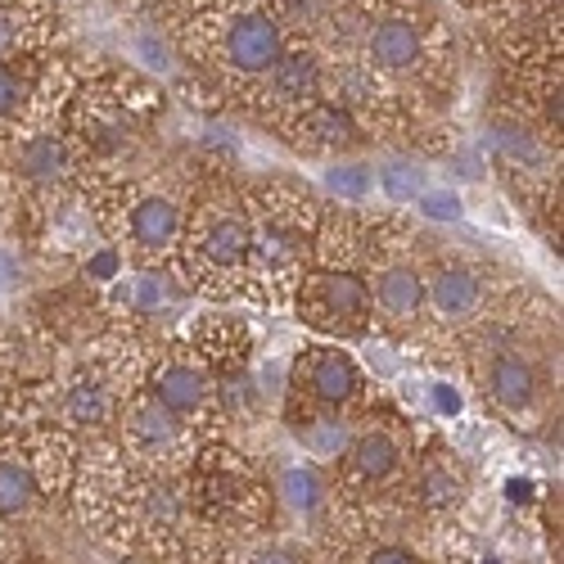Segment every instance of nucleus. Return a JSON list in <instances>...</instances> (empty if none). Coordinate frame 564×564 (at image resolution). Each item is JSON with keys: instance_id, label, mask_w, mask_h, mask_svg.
<instances>
[{"instance_id": "2eb2a0df", "label": "nucleus", "mask_w": 564, "mask_h": 564, "mask_svg": "<svg viewBox=\"0 0 564 564\" xmlns=\"http://www.w3.org/2000/svg\"><path fill=\"white\" fill-rule=\"evenodd\" d=\"M321 96H325V55L307 41H290L285 55H280L230 109L258 127H267V131H275L280 122H290L299 109L316 105Z\"/></svg>"}, {"instance_id": "b1692460", "label": "nucleus", "mask_w": 564, "mask_h": 564, "mask_svg": "<svg viewBox=\"0 0 564 564\" xmlns=\"http://www.w3.org/2000/svg\"><path fill=\"white\" fill-rule=\"evenodd\" d=\"M64 36L55 0H0V59L41 55Z\"/></svg>"}, {"instance_id": "bb28decb", "label": "nucleus", "mask_w": 564, "mask_h": 564, "mask_svg": "<svg viewBox=\"0 0 564 564\" xmlns=\"http://www.w3.org/2000/svg\"><path fill=\"white\" fill-rule=\"evenodd\" d=\"M321 191L330 195V204H348V208H366V199L375 195V163L366 159H335L321 176Z\"/></svg>"}, {"instance_id": "72a5a7b5", "label": "nucleus", "mask_w": 564, "mask_h": 564, "mask_svg": "<svg viewBox=\"0 0 564 564\" xmlns=\"http://www.w3.org/2000/svg\"><path fill=\"white\" fill-rule=\"evenodd\" d=\"M14 555H23V546H19V533L0 524V564H10Z\"/></svg>"}, {"instance_id": "393cba45", "label": "nucleus", "mask_w": 564, "mask_h": 564, "mask_svg": "<svg viewBox=\"0 0 564 564\" xmlns=\"http://www.w3.org/2000/svg\"><path fill=\"white\" fill-rule=\"evenodd\" d=\"M51 51L41 55H19V59H0V140L32 131V113H36V82H41V64Z\"/></svg>"}, {"instance_id": "9b49d317", "label": "nucleus", "mask_w": 564, "mask_h": 564, "mask_svg": "<svg viewBox=\"0 0 564 564\" xmlns=\"http://www.w3.org/2000/svg\"><path fill=\"white\" fill-rule=\"evenodd\" d=\"M105 438L118 447L131 475H154V479H181L199 452V434L181 415H172L163 402H154L145 389H135L122 402L113 430Z\"/></svg>"}, {"instance_id": "39448f33", "label": "nucleus", "mask_w": 564, "mask_h": 564, "mask_svg": "<svg viewBox=\"0 0 564 564\" xmlns=\"http://www.w3.org/2000/svg\"><path fill=\"white\" fill-rule=\"evenodd\" d=\"M185 497L195 514L217 529L230 546H253L275 529V501L267 469L245 456L230 438L226 443H199L191 469L181 475Z\"/></svg>"}, {"instance_id": "423d86ee", "label": "nucleus", "mask_w": 564, "mask_h": 564, "mask_svg": "<svg viewBox=\"0 0 564 564\" xmlns=\"http://www.w3.org/2000/svg\"><path fill=\"white\" fill-rule=\"evenodd\" d=\"M434 240H425L406 217L375 213V240L370 258L361 267L370 290V321L375 335L389 344H411L425 330V253Z\"/></svg>"}, {"instance_id": "f3484780", "label": "nucleus", "mask_w": 564, "mask_h": 564, "mask_svg": "<svg viewBox=\"0 0 564 564\" xmlns=\"http://www.w3.org/2000/svg\"><path fill=\"white\" fill-rule=\"evenodd\" d=\"M0 167L14 181V191L28 199L64 191V185L82 176V159L73 150V140L64 135V127H41V131L0 140Z\"/></svg>"}, {"instance_id": "cd10ccee", "label": "nucleus", "mask_w": 564, "mask_h": 564, "mask_svg": "<svg viewBox=\"0 0 564 564\" xmlns=\"http://www.w3.org/2000/svg\"><path fill=\"white\" fill-rule=\"evenodd\" d=\"M271 19L280 23V32H285L290 41H316V32L325 28V19H330L335 0H267Z\"/></svg>"}, {"instance_id": "f8f14e48", "label": "nucleus", "mask_w": 564, "mask_h": 564, "mask_svg": "<svg viewBox=\"0 0 564 564\" xmlns=\"http://www.w3.org/2000/svg\"><path fill=\"white\" fill-rule=\"evenodd\" d=\"M145 393L154 402H163L172 415H181L185 425L199 434V443H226L230 438V425L221 415V398H217V375L181 339H159L150 375H145Z\"/></svg>"}, {"instance_id": "ddd939ff", "label": "nucleus", "mask_w": 564, "mask_h": 564, "mask_svg": "<svg viewBox=\"0 0 564 564\" xmlns=\"http://www.w3.org/2000/svg\"><path fill=\"white\" fill-rule=\"evenodd\" d=\"M290 312L325 344H361L375 335L370 321V290L361 271H330V267H307Z\"/></svg>"}, {"instance_id": "20e7f679", "label": "nucleus", "mask_w": 564, "mask_h": 564, "mask_svg": "<svg viewBox=\"0 0 564 564\" xmlns=\"http://www.w3.org/2000/svg\"><path fill=\"white\" fill-rule=\"evenodd\" d=\"M159 335L109 325L100 339L77 348V357L64 366L55 398H51V425L77 434V438H105L122 402L145 389V375L154 361Z\"/></svg>"}, {"instance_id": "7c9ffc66", "label": "nucleus", "mask_w": 564, "mask_h": 564, "mask_svg": "<svg viewBox=\"0 0 564 564\" xmlns=\"http://www.w3.org/2000/svg\"><path fill=\"white\" fill-rule=\"evenodd\" d=\"M465 411V398H460V389L452 384V380H430L425 384V415H434V420H456Z\"/></svg>"}, {"instance_id": "0eeeda50", "label": "nucleus", "mask_w": 564, "mask_h": 564, "mask_svg": "<svg viewBox=\"0 0 564 564\" xmlns=\"http://www.w3.org/2000/svg\"><path fill=\"white\" fill-rule=\"evenodd\" d=\"M420 447L415 415L398 406H366L344 456L325 469L344 506H402L406 469Z\"/></svg>"}, {"instance_id": "c85d7f7f", "label": "nucleus", "mask_w": 564, "mask_h": 564, "mask_svg": "<svg viewBox=\"0 0 564 564\" xmlns=\"http://www.w3.org/2000/svg\"><path fill=\"white\" fill-rule=\"evenodd\" d=\"M36 275V258L19 235H0V294H28Z\"/></svg>"}, {"instance_id": "a211bd4d", "label": "nucleus", "mask_w": 564, "mask_h": 564, "mask_svg": "<svg viewBox=\"0 0 564 564\" xmlns=\"http://www.w3.org/2000/svg\"><path fill=\"white\" fill-rule=\"evenodd\" d=\"M271 135H275L290 154H299V159H325V163L357 159V154L370 145V135L361 131V122H357L344 105H335L330 96H321L316 105L299 109L290 122H280Z\"/></svg>"}, {"instance_id": "f257e3e1", "label": "nucleus", "mask_w": 564, "mask_h": 564, "mask_svg": "<svg viewBox=\"0 0 564 564\" xmlns=\"http://www.w3.org/2000/svg\"><path fill=\"white\" fill-rule=\"evenodd\" d=\"M357 64L411 105L430 122L456 90V36L438 0H366V32Z\"/></svg>"}, {"instance_id": "4468645a", "label": "nucleus", "mask_w": 564, "mask_h": 564, "mask_svg": "<svg viewBox=\"0 0 564 564\" xmlns=\"http://www.w3.org/2000/svg\"><path fill=\"white\" fill-rule=\"evenodd\" d=\"M307 267H312L307 230H290V226L253 217V245H249V262L240 275V290H235V303H249L262 312H290L294 290Z\"/></svg>"}, {"instance_id": "dca6fc26", "label": "nucleus", "mask_w": 564, "mask_h": 564, "mask_svg": "<svg viewBox=\"0 0 564 564\" xmlns=\"http://www.w3.org/2000/svg\"><path fill=\"white\" fill-rule=\"evenodd\" d=\"M469 506V465L465 456L443 443V438H420L406 488H402V510L425 529H452Z\"/></svg>"}, {"instance_id": "7ed1b4c3", "label": "nucleus", "mask_w": 564, "mask_h": 564, "mask_svg": "<svg viewBox=\"0 0 564 564\" xmlns=\"http://www.w3.org/2000/svg\"><path fill=\"white\" fill-rule=\"evenodd\" d=\"M253 245V217L245 204L240 181L230 172H204L185 191V221L172 275L191 299L235 303L240 275Z\"/></svg>"}, {"instance_id": "9d476101", "label": "nucleus", "mask_w": 564, "mask_h": 564, "mask_svg": "<svg viewBox=\"0 0 564 564\" xmlns=\"http://www.w3.org/2000/svg\"><path fill=\"white\" fill-rule=\"evenodd\" d=\"M370 375L344 344H307L285 361V398H280V425L299 415H361L370 406Z\"/></svg>"}, {"instance_id": "412c9836", "label": "nucleus", "mask_w": 564, "mask_h": 564, "mask_svg": "<svg viewBox=\"0 0 564 564\" xmlns=\"http://www.w3.org/2000/svg\"><path fill=\"white\" fill-rule=\"evenodd\" d=\"M28 316H36L45 330L55 335V344L68 352V348H86L90 339H100L109 330V312L100 303L96 290H86L82 280L73 275L68 285H55V290H41L28 307Z\"/></svg>"}, {"instance_id": "6ab92c4d", "label": "nucleus", "mask_w": 564, "mask_h": 564, "mask_svg": "<svg viewBox=\"0 0 564 564\" xmlns=\"http://www.w3.org/2000/svg\"><path fill=\"white\" fill-rule=\"evenodd\" d=\"M181 344L191 348L217 380L226 375H240L253 366V325L240 312H226V307H208V312H185L181 321Z\"/></svg>"}, {"instance_id": "f704fd0d", "label": "nucleus", "mask_w": 564, "mask_h": 564, "mask_svg": "<svg viewBox=\"0 0 564 564\" xmlns=\"http://www.w3.org/2000/svg\"><path fill=\"white\" fill-rule=\"evenodd\" d=\"M10 564H45V560H36V555H28V551H23V555H14Z\"/></svg>"}, {"instance_id": "1a4fd4ad", "label": "nucleus", "mask_w": 564, "mask_h": 564, "mask_svg": "<svg viewBox=\"0 0 564 564\" xmlns=\"http://www.w3.org/2000/svg\"><path fill=\"white\" fill-rule=\"evenodd\" d=\"M514 290H520V280L501 271L492 258L430 245V253H425V330L415 339L447 348L460 330H469V325L484 321L492 307H501Z\"/></svg>"}, {"instance_id": "6e6552de", "label": "nucleus", "mask_w": 564, "mask_h": 564, "mask_svg": "<svg viewBox=\"0 0 564 564\" xmlns=\"http://www.w3.org/2000/svg\"><path fill=\"white\" fill-rule=\"evenodd\" d=\"M546 348L551 339H524V344H506V348L460 361L465 380L475 384L492 420H501L510 430H524V434H538L555 420L560 389L551 380Z\"/></svg>"}, {"instance_id": "c9c22d12", "label": "nucleus", "mask_w": 564, "mask_h": 564, "mask_svg": "<svg viewBox=\"0 0 564 564\" xmlns=\"http://www.w3.org/2000/svg\"><path fill=\"white\" fill-rule=\"evenodd\" d=\"M0 425H6V406H0Z\"/></svg>"}, {"instance_id": "473e14b6", "label": "nucleus", "mask_w": 564, "mask_h": 564, "mask_svg": "<svg viewBox=\"0 0 564 564\" xmlns=\"http://www.w3.org/2000/svg\"><path fill=\"white\" fill-rule=\"evenodd\" d=\"M19 199H23V195H19V191H14V181H10V176H6V167H0V217H10V213H14V204H19Z\"/></svg>"}, {"instance_id": "4be33fe9", "label": "nucleus", "mask_w": 564, "mask_h": 564, "mask_svg": "<svg viewBox=\"0 0 564 564\" xmlns=\"http://www.w3.org/2000/svg\"><path fill=\"white\" fill-rule=\"evenodd\" d=\"M267 484H271V501H275V524L280 520H299L307 533L335 510V484L321 465H312L307 456H290V460H271Z\"/></svg>"}, {"instance_id": "aec40b11", "label": "nucleus", "mask_w": 564, "mask_h": 564, "mask_svg": "<svg viewBox=\"0 0 564 564\" xmlns=\"http://www.w3.org/2000/svg\"><path fill=\"white\" fill-rule=\"evenodd\" d=\"M51 497H45L41 469L32 456L28 425H0V524L14 529L36 514H51Z\"/></svg>"}, {"instance_id": "2f4dec72", "label": "nucleus", "mask_w": 564, "mask_h": 564, "mask_svg": "<svg viewBox=\"0 0 564 564\" xmlns=\"http://www.w3.org/2000/svg\"><path fill=\"white\" fill-rule=\"evenodd\" d=\"M501 488H506V501H510V506H538V488H533V479L510 475Z\"/></svg>"}, {"instance_id": "a878e982", "label": "nucleus", "mask_w": 564, "mask_h": 564, "mask_svg": "<svg viewBox=\"0 0 564 564\" xmlns=\"http://www.w3.org/2000/svg\"><path fill=\"white\" fill-rule=\"evenodd\" d=\"M375 191H380L393 208H411L420 195L430 191V167L411 159V154H393L375 167Z\"/></svg>"}, {"instance_id": "c756f323", "label": "nucleus", "mask_w": 564, "mask_h": 564, "mask_svg": "<svg viewBox=\"0 0 564 564\" xmlns=\"http://www.w3.org/2000/svg\"><path fill=\"white\" fill-rule=\"evenodd\" d=\"M411 208L425 217V221H434V226H456V221H465V195L456 191V185H430V191L420 195Z\"/></svg>"}, {"instance_id": "5701e85b", "label": "nucleus", "mask_w": 564, "mask_h": 564, "mask_svg": "<svg viewBox=\"0 0 564 564\" xmlns=\"http://www.w3.org/2000/svg\"><path fill=\"white\" fill-rule=\"evenodd\" d=\"M375 240V208L325 204L312 226V267L330 271H361Z\"/></svg>"}, {"instance_id": "f03ea898", "label": "nucleus", "mask_w": 564, "mask_h": 564, "mask_svg": "<svg viewBox=\"0 0 564 564\" xmlns=\"http://www.w3.org/2000/svg\"><path fill=\"white\" fill-rule=\"evenodd\" d=\"M163 86L140 68L96 64L82 73L77 96L64 109V135L82 159V172H131L145 159L150 131L163 118Z\"/></svg>"}]
</instances>
